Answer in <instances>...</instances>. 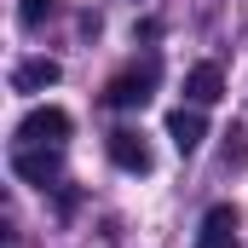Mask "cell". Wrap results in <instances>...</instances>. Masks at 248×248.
<instances>
[{"label": "cell", "instance_id": "cell-1", "mask_svg": "<svg viewBox=\"0 0 248 248\" xmlns=\"http://www.w3.org/2000/svg\"><path fill=\"white\" fill-rule=\"evenodd\" d=\"M63 139H69V110L58 104H35L17 122V144H63Z\"/></svg>", "mask_w": 248, "mask_h": 248}, {"label": "cell", "instance_id": "cell-8", "mask_svg": "<svg viewBox=\"0 0 248 248\" xmlns=\"http://www.w3.org/2000/svg\"><path fill=\"white\" fill-rule=\"evenodd\" d=\"M58 58H29V63H17V75H12V87L17 93H46V87H58Z\"/></svg>", "mask_w": 248, "mask_h": 248}, {"label": "cell", "instance_id": "cell-3", "mask_svg": "<svg viewBox=\"0 0 248 248\" xmlns=\"http://www.w3.org/2000/svg\"><path fill=\"white\" fill-rule=\"evenodd\" d=\"M104 150H110V162H116L122 173H150V168H156V156H150L144 133H133V127H116V133L104 139Z\"/></svg>", "mask_w": 248, "mask_h": 248}, {"label": "cell", "instance_id": "cell-4", "mask_svg": "<svg viewBox=\"0 0 248 248\" xmlns=\"http://www.w3.org/2000/svg\"><path fill=\"white\" fill-rule=\"evenodd\" d=\"M12 173L29 185H52L58 179V144H17L12 150Z\"/></svg>", "mask_w": 248, "mask_h": 248}, {"label": "cell", "instance_id": "cell-7", "mask_svg": "<svg viewBox=\"0 0 248 248\" xmlns=\"http://www.w3.org/2000/svg\"><path fill=\"white\" fill-rule=\"evenodd\" d=\"M185 98L190 104H219L225 98V75H219V63H196L185 75Z\"/></svg>", "mask_w": 248, "mask_h": 248}, {"label": "cell", "instance_id": "cell-2", "mask_svg": "<svg viewBox=\"0 0 248 248\" xmlns=\"http://www.w3.org/2000/svg\"><path fill=\"white\" fill-rule=\"evenodd\" d=\"M150 93H156V63L116 75V81L104 87V104H110V110H144V104H150Z\"/></svg>", "mask_w": 248, "mask_h": 248}, {"label": "cell", "instance_id": "cell-6", "mask_svg": "<svg viewBox=\"0 0 248 248\" xmlns=\"http://www.w3.org/2000/svg\"><path fill=\"white\" fill-rule=\"evenodd\" d=\"M168 139H173V150H179V156H190V150L208 139L202 110H173V116H168Z\"/></svg>", "mask_w": 248, "mask_h": 248}, {"label": "cell", "instance_id": "cell-9", "mask_svg": "<svg viewBox=\"0 0 248 248\" xmlns=\"http://www.w3.org/2000/svg\"><path fill=\"white\" fill-rule=\"evenodd\" d=\"M52 6H58V0H23V6H17V17H23V29H41V23L52 17Z\"/></svg>", "mask_w": 248, "mask_h": 248}, {"label": "cell", "instance_id": "cell-5", "mask_svg": "<svg viewBox=\"0 0 248 248\" xmlns=\"http://www.w3.org/2000/svg\"><path fill=\"white\" fill-rule=\"evenodd\" d=\"M196 248H237V208H208V219L196 231Z\"/></svg>", "mask_w": 248, "mask_h": 248}]
</instances>
